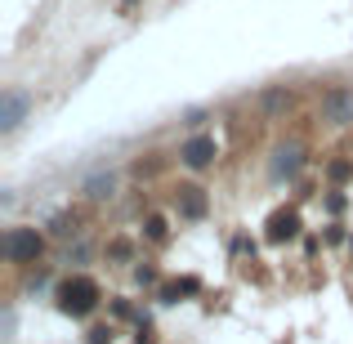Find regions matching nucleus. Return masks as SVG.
Wrapping results in <instances>:
<instances>
[{
    "mask_svg": "<svg viewBox=\"0 0 353 344\" xmlns=\"http://www.w3.org/2000/svg\"><path fill=\"white\" fill-rule=\"evenodd\" d=\"M54 300H59V309L72 313V318H90V313L99 309V300H103V291H99L94 277L72 273V277H63V282L54 286Z\"/></svg>",
    "mask_w": 353,
    "mask_h": 344,
    "instance_id": "obj_1",
    "label": "nucleus"
},
{
    "mask_svg": "<svg viewBox=\"0 0 353 344\" xmlns=\"http://www.w3.org/2000/svg\"><path fill=\"white\" fill-rule=\"evenodd\" d=\"M41 255H45V237L36 228L18 224V228L5 232V259H9V264H36Z\"/></svg>",
    "mask_w": 353,
    "mask_h": 344,
    "instance_id": "obj_2",
    "label": "nucleus"
},
{
    "mask_svg": "<svg viewBox=\"0 0 353 344\" xmlns=\"http://www.w3.org/2000/svg\"><path fill=\"white\" fill-rule=\"evenodd\" d=\"M215 156H219L215 134H188L179 143V161L188 165V170H210V165H215Z\"/></svg>",
    "mask_w": 353,
    "mask_h": 344,
    "instance_id": "obj_3",
    "label": "nucleus"
},
{
    "mask_svg": "<svg viewBox=\"0 0 353 344\" xmlns=\"http://www.w3.org/2000/svg\"><path fill=\"white\" fill-rule=\"evenodd\" d=\"M322 121H331V125H349L353 121V94L345 85L322 90Z\"/></svg>",
    "mask_w": 353,
    "mask_h": 344,
    "instance_id": "obj_4",
    "label": "nucleus"
},
{
    "mask_svg": "<svg viewBox=\"0 0 353 344\" xmlns=\"http://www.w3.org/2000/svg\"><path fill=\"white\" fill-rule=\"evenodd\" d=\"M295 232H300V215H295L291 206L273 210V215H268V224H264V237H268V241H277V246H282V241H291Z\"/></svg>",
    "mask_w": 353,
    "mask_h": 344,
    "instance_id": "obj_5",
    "label": "nucleus"
},
{
    "mask_svg": "<svg viewBox=\"0 0 353 344\" xmlns=\"http://www.w3.org/2000/svg\"><path fill=\"white\" fill-rule=\"evenodd\" d=\"M304 165V148L300 143H282L273 152V179H295Z\"/></svg>",
    "mask_w": 353,
    "mask_h": 344,
    "instance_id": "obj_6",
    "label": "nucleus"
},
{
    "mask_svg": "<svg viewBox=\"0 0 353 344\" xmlns=\"http://www.w3.org/2000/svg\"><path fill=\"white\" fill-rule=\"evenodd\" d=\"M174 206H179V215L201 219L206 215V192H201L197 183H183V188H174Z\"/></svg>",
    "mask_w": 353,
    "mask_h": 344,
    "instance_id": "obj_7",
    "label": "nucleus"
},
{
    "mask_svg": "<svg viewBox=\"0 0 353 344\" xmlns=\"http://www.w3.org/2000/svg\"><path fill=\"white\" fill-rule=\"evenodd\" d=\"M23 112H27V99L9 90V94H5V103H0V130L9 134V130H14L18 121H23Z\"/></svg>",
    "mask_w": 353,
    "mask_h": 344,
    "instance_id": "obj_8",
    "label": "nucleus"
},
{
    "mask_svg": "<svg viewBox=\"0 0 353 344\" xmlns=\"http://www.w3.org/2000/svg\"><path fill=\"white\" fill-rule=\"evenodd\" d=\"M143 237H148V241H165V237H170L165 215H148V219H143Z\"/></svg>",
    "mask_w": 353,
    "mask_h": 344,
    "instance_id": "obj_9",
    "label": "nucleus"
},
{
    "mask_svg": "<svg viewBox=\"0 0 353 344\" xmlns=\"http://www.w3.org/2000/svg\"><path fill=\"white\" fill-rule=\"evenodd\" d=\"M112 188H117V179H112V174H94V179H90L85 183V197H112Z\"/></svg>",
    "mask_w": 353,
    "mask_h": 344,
    "instance_id": "obj_10",
    "label": "nucleus"
},
{
    "mask_svg": "<svg viewBox=\"0 0 353 344\" xmlns=\"http://www.w3.org/2000/svg\"><path fill=\"white\" fill-rule=\"evenodd\" d=\"M264 108H268V112H286V108H291V94H286V90H268Z\"/></svg>",
    "mask_w": 353,
    "mask_h": 344,
    "instance_id": "obj_11",
    "label": "nucleus"
},
{
    "mask_svg": "<svg viewBox=\"0 0 353 344\" xmlns=\"http://www.w3.org/2000/svg\"><path fill=\"white\" fill-rule=\"evenodd\" d=\"M327 174H331V179H336V183H345L349 174H353V161H345V156H336V161L327 165Z\"/></svg>",
    "mask_w": 353,
    "mask_h": 344,
    "instance_id": "obj_12",
    "label": "nucleus"
},
{
    "mask_svg": "<svg viewBox=\"0 0 353 344\" xmlns=\"http://www.w3.org/2000/svg\"><path fill=\"white\" fill-rule=\"evenodd\" d=\"M50 232H54V237H72V232H77V215H59L50 224Z\"/></svg>",
    "mask_w": 353,
    "mask_h": 344,
    "instance_id": "obj_13",
    "label": "nucleus"
},
{
    "mask_svg": "<svg viewBox=\"0 0 353 344\" xmlns=\"http://www.w3.org/2000/svg\"><path fill=\"white\" fill-rule=\"evenodd\" d=\"M327 210H331V215H340V210H345V197H340V192H331V197H327Z\"/></svg>",
    "mask_w": 353,
    "mask_h": 344,
    "instance_id": "obj_14",
    "label": "nucleus"
},
{
    "mask_svg": "<svg viewBox=\"0 0 353 344\" xmlns=\"http://www.w3.org/2000/svg\"><path fill=\"white\" fill-rule=\"evenodd\" d=\"M134 277H139V282H157V268H148V264H139V268H134Z\"/></svg>",
    "mask_w": 353,
    "mask_h": 344,
    "instance_id": "obj_15",
    "label": "nucleus"
}]
</instances>
